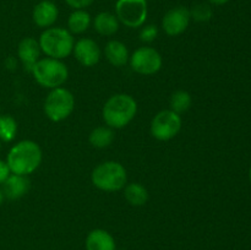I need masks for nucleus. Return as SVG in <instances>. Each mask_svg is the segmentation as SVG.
Instances as JSON below:
<instances>
[{
    "label": "nucleus",
    "mask_w": 251,
    "mask_h": 250,
    "mask_svg": "<svg viewBox=\"0 0 251 250\" xmlns=\"http://www.w3.org/2000/svg\"><path fill=\"white\" fill-rule=\"evenodd\" d=\"M42 162V150L37 142L24 140L11 147L6 163L12 174L28 175L33 173Z\"/></svg>",
    "instance_id": "f257e3e1"
},
{
    "label": "nucleus",
    "mask_w": 251,
    "mask_h": 250,
    "mask_svg": "<svg viewBox=\"0 0 251 250\" xmlns=\"http://www.w3.org/2000/svg\"><path fill=\"white\" fill-rule=\"evenodd\" d=\"M137 113V103L131 96L118 93L112 96L103 107L102 115L105 124L113 129L126 126Z\"/></svg>",
    "instance_id": "f03ea898"
},
{
    "label": "nucleus",
    "mask_w": 251,
    "mask_h": 250,
    "mask_svg": "<svg viewBox=\"0 0 251 250\" xmlns=\"http://www.w3.org/2000/svg\"><path fill=\"white\" fill-rule=\"evenodd\" d=\"M38 43L41 50L48 58L58 60L70 55L75 46L73 33H70L69 29L61 27H49L44 29L39 37Z\"/></svg>",
    "instance_id": "7ed1b4c3"
},
{
    "label": "nucleus",
    "mask_w": 251,
    "mask_h": 250,
    "mask_svg": "<svg viewBox=\"0 0 251 250\" xmlns=\"http://www.w3.org/2000/svg\"><path fill=\"white\" fill-rule=\"evenodd\" d=\"M92 184L103 191H118L126 184L127 174L119 162L107 161L98 164L91 174Z\"/></svg>",
    "instance_id": "20e7f679"
},
{
    "label": "nucleus",
    "mask_w": 251,
    "mask_h": 250,
    "mask_svg": "<svg viewBox=\"0 0 251 250\" xmlns=\"http://www.w3.org/2000/svg\"><path fill=\"white\" fill-rule=\"evenodd\" d=\"M31 74L34 80L46 88L61 87L66 82L69 70L63 61L53 58L39 59L32 68Z\"/></svg>",
    "instance_id": "39448f33"
},
{
    "label": "nucleus",
    "mask_w": 251,
    "mask_h": 250,
    "mask_svg": "<svg viewBox=\"0 0 251 250\" xmlns=\"http://www.w3.org/2000/svg\"><path fill=\"white\" fill-rule=\"evenodd\" d=\"M75 108V98L69 90L56 87L49 92L44 102V113L51 122L65 120Z\"/></svg>",
    "instance_id": "423d86ee"
},
{
    "label": "nucleus",
    "mask_w": 251,
    "mask_h": 250,
    "mask_svg": "<svg viewBox=\"0 0 251 250\" xmlns=\"http://www.w3.org/2000/svg\"><path fill=\"white\" fill-rule=\"evenodd\" d=\"M149 15L147 0H117L115 16L120 24L129 28L144 26Z\"/></svg>",
    "instance_id": "0eeeda50"
},
{
    "label": "nucleus",
    "mask_w": 251,
    "mask_h": 250,
    "mask_svg": "<svg viewBox=\"0 0 251 250\" xmlns=\"http://www.w3.org/2000/svg\"><path fill=\"white\" fill-rule=\"evenodd\" d=\"M181 129V118L171 109L161 110L151 122V134L159 141H168L178 135Z\"/></svg>",
    "instance_id": "6e6552de"
},
{
    "label": "nucleus",
    "mask_w": 251,
    "mask_h": 250,
    "mask_svg": "<svg viewBox=\"0 0 251 250\" xmlns=\"http://www.w3.org/2000/svg\"><path fill=\"white\" fill-rule=\"evenodd\" d=\"M132 70L141 75H153L162 68V56L152 47H141L129 58Z\"/></svg>",
    "instance_id": "1a4fd4ad"
},
{
    "label": "nucleus",
    "mask_w": 251,
    "mask_h": 250,
    "mask_svg": "<svg viewBox=\"0 0 251 250\" xmlns=\"http://www.w3.org/2000/svg\"><path fill=\"white\" fill-rule=\"evenodd\" d=\"M191 21L190 10L185 6H176L164 14L162 28L168 36L176 37L186 31Z\"/></svg>",
    "instance_id": "9d476101"
},
{
    "label": "nucleus",
    "mask_w": 251,
    "mask_h": 250,
    "mask_svg": "<svg viewBox=\"0 0 251 250\" xmlns=\"http://www.w3.org/2000/svg\"><path fill=\"white\" fill-rule=\"evenodd\" d=\"M76 60L86 68L95 66L100 59V49L91 38H81L75 43L73 49Z\"/></svg>",
    "instance_id": "9b49d317"
},
{
    "label": "nucleus",
    "mask_w": 251,
    "mask_h": 250,
    "mask_svg": "<svg viewBox=\"0 0 251 250\" xmlns=\"http://www.w3.org/2000/svg\"><path fill=\"white\" fill-rule=\"evenodd\" d=\"M59 16V9L51 0H42L32 11V20L41 28H49L56 22Z\"/></svg>",
    "instance_id": "f8f14e48"
},
{
    "label": "nucleus",
    "mask_w": 251,
    "mask_h": 250,
    "mask_svg": "<svg viewBox=\"0 0 251 250\" xmlns=\"http://www.w3.org/2000/svg\"><path fill=\"white\" fill-rule=\"evenodd\" d=\"M39 54H41V47H39L37 39L32 38V37L24 38L17 47V55H19L22 65L29 73L34 64L39 60Z\"/></svg>",
    "instance_id": "ddd939ff"
},
{
    "label": "nucleus",
    "mask_w": 251,
    "mask_h": 250,
    "mask_svg": "<svg viewBox=\"0 0 251 250\" xmlns=\"http://www.w3.org/2000/svg\"><path fill=\"white\" fill-rule=\"evenodd\" d=\"M2 193L5 198L16 200L22 198L29 190V179L27 175H19V174H10L9 178L2 183Z\"/></svg>",
    "instance_id": "4468645a"
},
{
    "label": "nucleus",
    "mask_w": 251,
    "mask_h": 250,
    "mask_svg": "<svg viewBox=\"0 0 251 250\" xmlns=\"http://www.w3.org/2000/svg\"><path fill=\"white\" fill-rule=\"evenodd\" d=\"M120 22L115 14L109 11H102L96 15L93 20V27L96 32L102 36H113L119 29Z\"/></svg>",
    "instance_id": "2eb2a0df"
},
{
    "label": "nucleus",
    "mask_w": 251,
    "mask_h": 250,
    "mask_svg": "<svg viewBox=\"0 0 251 250\" xmlns=\"http://www.w3.org/2000/svg\"><path fill=\"white\" fill-rule=\"evenodd\" d=\"M105 58L113 66H124L129 61V50L120 41H109L104 48Z\"/></svg>",
    "instance_id": "dca6fc26"
},
{
    "label": "nucleus",
    "mask_w": 251,
    "mask_h": 250,
    "mask_svg": "<svg viewBox=\"0 0 251 250\" xmlns=\"http://www.w3.org/2000/svg\"><path fill=\"white\" fill-rule=\"evenodd\" d=\"M87 250H115L114 238L104 229H95L86 239Z\"/></svg>",
    "instance_id": "f3484780"
},
{
    "label": "nucleus",
    "mask_w": 251,
    "mask_h": 250,
    "mask_svg": "<svg viewBox=\"0 0 251 250\" xmlns=\"http://www.w3.org/2000/svg\"><path fill=\"white\" fill-rule=\"evenodd\" d=\"M91 22V15L85 9L74 10L68 19V29L70 33L80 34L88 29Z\"/></svg>",
    "instance_id": "a211bd4d"
},
{
    "label": "nucleus",
    "mask_w": 251,
    "mask_h": 250,
    "mask_svg": "<svg viewBox=\"0 0 251 250\" xmlns=\"http://www.w3.org/2000/svg\"><path fill=\"white\" fill-rule=\"evenodd\" d=\"M125 199L132 206H144L149 200V191L140 183H131L125 186Z\"/></svg>",
    "instance_id": "6ab92c4d"
},
{
    "label": "nucleus",
    "mask_w": 251,
    "mask_h": 250,
    "mask_svg": "<svg viewBox=\"0 0 251 250\" xmlns=\"http://www.w3.org/2000/svg\"><path fill=\"white\" fill-rule=\"evenodd\" d=\"M90 142L96 149H105L114 140V132L109 126H98L90 134Z\"/></svg>",
    "instance_id": "aec40b11"
},
{
    "label": "nucleus",
    "mask_w": 251,
    "mask_h": 250,
    "mask_svg": "<svg viewBox=\"0 0 251 250\" xmlns=\"http://www.w3.org/2000/svg\"><path fill=\"white\" fill-rule=\"evenodd\" d=\"M191 102H193V100H191V96L188 91H176V92L172 95L171 102H169L171 103V110L180 114V113L186 112V110L190 108Z\"/></svg>",
    "instance_id": "412c9836"
},
{
    "label": "nucleus",
    "mask_w": 251,
    "mask_h": 250,
    "mask_svg": "<svg viewBox=\"0 0 251 250\" xmlns=\"http://www.w3.org/2000/svg\"><path fill=\"white\" fill-rule=\"evenodd\" d=\"M17 134V123L11 115H0V141L10 142Z\"/></svg>",
    "instance_id": "4be33fe9"
},
{
    "label": "nucleus",
    "mask_w": 251,
    "mask_h": 250,
    "mask_svg": "<svg viewBox=\"0 0 251 250\" xmlns=\"http://www.w3.org/2000/svg\"><path fill=\"white\" fill-rule=\"evenodd\" d=\"M190 10V16L198 22H206L210 21L212 17V9L208 4H203V2H198L194 5Z\"/></svg>",
    "instance_id": "5701e85b"
},
{
    "label": "nucleus",
    "mask_w": 251,
    "mask_h": 250,
    "mask_svg": "<svg viewBox=\"0 0 251 250\" xmlns=\"http://www.w3.org/2000/svg\"><path fill=\"white\" fill-rule=\"evenodd\" d=\"M158 36V28L154 25H147L140 31V39L145 43H151Z\"/></svg>",
    "instance_id": "b1692460"
},
{
    "label": "nucleus",
    "mask_w": 251,
    "mask_h": 250,
    "mask_svg": "<svg viewBox=\"0 0 251 250\" xmlns=\"http://www.w3.org/2000/svg\"><path fill=\"white\" fill-rule=\"evenodd\" d=\"M65 2L74 10H81L92 5L95 0H65Z\"/></svg>",
    "instance_id": "393cba45"
},
{
    "label": "nucleus",
    "mask_w": 251,
    "mask_h": 250,
    "mask_svg": "<svg viewBox=\"0 0 251 250\" xmlns=\"http://www.w3.org/2000/svg\"><path fill=\"white\" fill-rule=\"evenodd\" d=\"M10 174H11V172H10L7 163L5 161H1V159H0V184L4 183V181L9 178Z\"/></svg>",
    "instance_id": "a878e982"
},
{
    "label": "nucleus",
    "mask_w": 251,
    "mask_h": 250,
    "mask_svg": "<svg viewBox=\"0 0 251 250\" xmlns=\"http://www.w3.org/2000/svg\"><path fill=\"white\" fill-rule=\"evenodd\" d=\"M228 1H230V0H207V2H210L212 5H225Z\"/></svg>",
    "instance_id": "bb28decb"
},
{
    "label": "nucleus",
    "mask_w": 251,
    "mask_h": 250,
    "mask_svg": "<svg viewBox=\"0 0 251 250\" xmlns=\"http://www.w3.org/2000/svg\"><path fill=\"white\" fill-rule=\"evenodd\" d=\"M4 199H5L4 193H2V190H0V205H1V203L4 202Z\"/></svg>",
    "instance_id": "cd10ccee"
},
{
    "label": "nucleus",
    "mask_w": 251,
    "mask_h": 250,
    "mask_svg": "<svg viewBox=\"0 0 251 250\" xmlns=\"http://www.w3.org/2000/svg\"><path fill=\"white\" fill-rule=\"evenodd\" d=\"M249 178H250V181H251V167H250V171H249Z\"/></svg>",
    "instance_id": "c85d7f7f"
},
{
    "label": "nucleus",
    "mask_w": 251,
    "mask_h": 250,
    "mask_svg": "<svg viewBox=\"0 0 251 250\" xmlns=\"http://www.w3.org/2000/svg\"><path fill=\"white\" fill-rule=\"evenodd\" d=\"M0 150H1V141H0Z\"/></svg>",
    "instance_id": "c756f323"
}]
</instances>
